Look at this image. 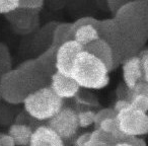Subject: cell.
Here are the masks:
<instances>
[{"label":"cell","mask_w":148,"mask_h":146,"mask_svg":"<svg viewBox=\"0 0 148 146\" xmlns=\"http://www.w3.org/2000/svg\"><path fill=\"white\" fill-rule=\"evenodd\" d=\"M18 6L19 0H0V13H12L18 8Z\"/></svg>","instance_id":"obj_20"},{"label":"cell","mask_w":148,"mask_h":146,"mask_svg":"<svg viewBox=\"0 0 148 146\" xmlns=\"http://www.w3.org/2000/svg\"><path fill=\"white\" fill-rule=\"evenodd\" d=\"M34 130L25 124H13L10 126L7 135L12 139L15 146H27L29 144Z\"/></svg>","instance_id":"obj_11"},{"label":"cell","mask_w":148,"mask_h":146,"mask_svg":"<svg viewBox=\"0 0 148 146\" xmlns=\"http://www.w3.org/2000/svg\"><path fill=\"white\" fill-rule=\"evenodd\" d=\"M82 51V47L75 41H69L61 45L56 51L55 70L64 76L70 77L74 60Z\"/></svg>","instance_id":"obj_6"},{"label":"cell","mask_w":148,"mask_h":146,"mask_svg":"<svg viewBox=\"0 0 148 146\" xmlns=\"http://www.w3.org/2000/svg\"><path fill=\"white\" fill-rule=\"evenodd\" d=\"M25 109L31 117L40 121L50 120L63 108V99L58 97L50 86L29 93L23 101Z\"/></svg>","instance_id":"obj_2"},{"label":"cell","mask_w":148,"mask_h":146,"mask_svg":"<svg viewBox=\"0 0 148 146\" xmlns=\"http://www.w3.org/2000/svg\"><path fill=\"white\" fill-rule=\"evenodd\" d=\"M129 106H130V103L127 101V99H119L118 101H116V104H115V106H114L113 110L118 114L119 112H121L122 110L128 108Z\"/></svg>","instance_id":"obj_25"},{"label":"cell","mask_w":148,"mask_h":146,"mask_svg":"<svg viewBox=\"0 0 148 146\" xmlns=\"http://www.w3.org/2000/svg\"><path fill=\"white\" fill-rule=\"evenodd\" d=\"M130 106L134 109L147 114L148 111V95H137L130 101Z\"/></svg>","instance_id":"obj_19"},{"label":"cell","mask_w":148,"mask_h":146,"mask_svg":"<svg viewBox=\"0 0 148 146\" xmlns=\"http://www.w3.org/2000/svg\"><path fill=\"white\" fill-rule=\"evenodd\" d=\"M82 51L91 54L95 58H97L99 61L103 62L109 72L114 69L113 53H112L110 46L103 40L99 39L97 41L91 42L90 44L82 48Z\"/></svg>","instance_id":"obj_9"},{"label":"cell","mask_w":148,"mask_h":146,"mask_svg":"<svg viewBox=\"0 0 148 146\" xmlns=\"http://www.w3.org/2000/svg\"><path fill=\"white\" fill-rule=\"evenodd\" d=\"M99 39V33H97V29L92 25H84V27H79L76 29V32L74 33L73 41L78 43L81 47L90 44L91 42L97 41Z\"/></svg>","instance_id":"obj_12"},{"label":"cell","mask_w":148,"mask_h":146,"mask_svg":"<svg viewBox=\"0 0 148 146\" xmlns=\"http://www.w3.org/2000/svg\"><path fill=\"white\" fill-rule=\"evenodd\" d=\"M85 146H109V145H107V144L103 143V142L99 141V140L95 139L92 137H89L88 142H87Z\"/></svg>","instance_id":"obj_27"},{"label":"cell","mask_w":148,"mask_h":146,"mask_svg":"<svg viewBox=\"0 0 148 146\" xmlns=\"http://www.w3.org/2000/svg\"><path fill=\"white\" fill-rule=\"evenodd\" d=\"M0 146H15L12 139L8 135L0 136Z\"/></svg>","instance_id":"obj_26"},{"label":"cell","mask_w":148,"mask_h":146,"mask_svg":"<svg viewBox=\"0 0 148 146\" xmlns=\"http://www.w3.org/2000/svg\"><path fill=\"white\" fill-rule=\"evenodd\" d=\"M130 90V95H129V99L128 101H131L132 99L137 95H148V82H145L143 80L138 81L135 84V86Z\"/></svg>","instance_id":"obj_18"},{"label":"cell","mask_w":148,"mask_h":146,"mask_svg":"<svg viewBox=\"0 0 148 146\" xmlns=\"http://www.w3.org/2000/svg\"><path fill=\"white\" fill-rule=\"evenodd\" d=\"M90 137L95 138V139L99 140V141L103 142L109 146H115L117 144V141L111 133H107L101 129H95V131L90 132Z\"/></svg>","instance_id":"obj_14"},{"label":"cell","mask_w":148,"mask_h":146,"mask_svg":"<svg viewBox=\"0 0 148 146\" xmlns=\"http://www.w3.org/2000/svg\"><path fill=\"white\" fill-rule=\"evenodd\" d=\"M69 41H73V37L71 35V23H60V25H58L54 31L52 47L58 49L61 45Z\"/></svg>","instance_id":"obj_13"},{"label":"cell","mask_w":148,"mask_h":146,"mask_svg":"<svg viewBox=\"0 0 148 146\" xmlns=\"http://www.w3.org/2000/svg\"><path fill=\"white\" fill-rule=\"evenodd\" d=\"M118 127L122 133L129 136H141L148 132V116L146 113L129 106L116 116Z\"/></svg>","instance_id":"obj_4"},{"label":"cell","mask_w":148,"mask_h":146,"mask_svg":"<svg viewBox=\"0 0 148 146\" xmlns=\"http://www.w3.org/2000/svg\"><path fill=\"white\" fill-rule=\"evenodd\" d=\"M70 77L79 87L101 89L109 84V71L101 61L87 52L81 51L74 60Z\"/></svg>","instance_id":"obj_1"},{"label":"cell","mask_w":148,"mask_h":146,"mask_svg":"<svg viewBox=\"0 0 148 146\" xmlns=\"http://www.w3.org/2000/svg\"><path fill=\"white\" fill-rule=\"evenodd\" d=\"M95 112L86 111L80 112L77 114V120H78V126L81 128H87L90 125H92L95 122Z\"/></svg>","instance_id":"obj_16"},{"label":"cell","mask_w":148,"mask_h":146,"mask_svg":"<svg viewBox=\"0 0 148 146\" xmlns=\"http://www.w3.org/2000/svg\"><path fill=\"white\" fill-rule=\"evenodd\" d=\"M32 93L31 84L21 69L9 70L2 74L0 79V93L6 101L10 104L23 103Z\"/></svg>","instance_id":"obj_3"},{"label":"cell","mask_w":148,"mask_h":146,"mask_svg":"<svg viewBox=\"0 0 148 146\" xmlns=\"http://www.w3.org/2000/svg\"><path fill=\"white\" fill-rule=\"evenodd\" d=\"M48 127L62 139H69L75 135L79 128L77 113L70 108H62L59 113L49 120Z\"/></svg>","instance_id":"obj_5"},{"label":"cell","mask_w":148,"mask_h":146,"mask_svg":"<svg viewBox=\"0 0 148 146\" xmlns=\"http://www.w3.org/2000/svg\"><path fill=\"white\" fill-rule=\"evenodd\" d=\"M124 81L129 89H132L140 80H143V74L141 69V62L137 56L126 60L123 64ZM144 81V80H143Z\"/></svg>","instance_id":"obj_10"},{"label":"cell","mask_w":148,"mask_h":146,"mask_svg":"<svg viewBox=\"0 0 148 146\" xmlns=\"http://www.w3.org/2000/svg\"><path fill=\"white\" fill-rule=\"evenodd\" d=\"M99 21L97 19H95V17L91 16H86L82 17V19H77L75 23H71V35L72 37H74V33L76 32V29H78L79 27H84V25H92V27H97V25H99Z\"/></svg>","instance_id":"obj_17"},{"label":"cell","mask_w":148,"mask_h":146,"mask_svg":"<svg viewBox=\"0 0 148 146\" xmlns=\"http://www.w3.org/2000/svg\"><path fill=\"white\" fill-rule=\"evenodd\" d=\"M44 5L42 0H19L18 8L29 9V10H37Z\"/></svg>","instance_id":"obj_21"},{"label":"cell","mask_w":148,"mask_h":146,"mask_svg":"<svg viewBox=\"0 0 148 146\" xmlns=\"http://www.w3.org/2000/svg\"><path fill=\"white\" fill-rule=\"evenodd\" d=\"M29 146H64L63 139L48 126H41L33 131Z\"/></svg>","instance_id":"obj_8"},{"label":"cell","mask_w":148,"mask_h":146,"mask_svg":"<svg viewBox=\"0 0 148 146\" xmlns=\"http://www.w3.org/2000/svg\"><path fill=\"white\" fill-rule=\"evenodd\" d=\"M51 89L61 99H71L78 93L79 85L71 77L64 76L58 72H55L51 76Z\"/></svg>","instance_id":"obj_7"},{"label":"cell","mask_w":148,"mask_h":146,"mask_svg":"<svg viewBox=\"0 0 148 146\" xmlns=\"http://www.w3.org/2000/svg\"><path fill=\"white\" fill-rule=\"evenodd\" d=\"M118 128V124L116 121V118L114 119H107L105 121H103L99 125V129L103 130V131L107 132V133H113L116 129Z\"/></svg>","instance_id":"obj_22"},{"label":"cell","mask_w":148,"mask_h":146,"mask_svg":"<svg viewBox=\"0 0 148 146\" xmlns=\"http://www.w3.org/2000/svg\"><path fill=\"white\" fill-rule=\"evenodd\" d=\"M129 1H123V0H111L108 1V5L110 6V10L113 13H117L119 11V9L121 7H123L126 3H128Z\"/></svg>","instance_id":"obj_23"},{"label":"cell","mask_w":148,"mask_h":146,"mask_svg":"<svg viewBox=\"0 0 148 146\" xmlns=\"http://www.w3.org/2000/svg\"><path fill=\"white\" fill-rule=\"evenodd\" d=\"M116 116H117V113H116L113 109H110V108H108V109H103V110H101V111H99L97 113H95V122H93L95 128V129H99L101 122L107 119H114V118H116Z\"/></svg>","instance_id":"obj_15"},{"label":"cell","mask_w":148,"mask_h":146,"mask_svg":"<svg viewBox=\"0 0 148 146\" xmlns=\"http://www.w3.org/2000/svg\"><path fill=\"white\" fill-rule=\"evenodd\" d=\"M115 146H131V145H129V144H126V143H118V144H116Z\"/></svg>","instance_id":"obj_28"},{"label":"cell","mask_w":148,"mask_h":146,"mask_svg":"<svg viewBox=\"0 0 148 146\" xmlns=\"http://www.w3.org/2000/svg\"><path fill=\"white\" fill-rule=\"evenodd\" d=\"M89 137H90V132L83 133L82 135H80L77 138V140L74 143V146H85L87 142H88Z\"/></svg>","instance_id":"obj_24"}]
</instances>
